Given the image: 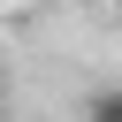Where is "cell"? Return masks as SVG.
<instances>
[{"label":"cell","instance_id":"6da1fadb","mask_svg":"<svg viewBox=\"0 0 122 122\" xmlns=\"http://www.w3.org/2000/svg\"><path fill=\"white\" fill-rule=\"evenodd\" d=\"M84 122H122V84L92 92V99H84Z\"/></svg>","mask_w":122,"mask_h":122},{"label":"cell","instance_id":"7a4b0ae2","mask_svg":"<svg viewBox=\"0 0 122 122\" xmlns=\"http://www.w3.org/2000/svg\"><path fill=\"white\" fill-rule=\"evenodd\" d=\"M114 8H122V0H114Z\"/></svg>","mask_w":122,"mask_h":122}]
</instances>
